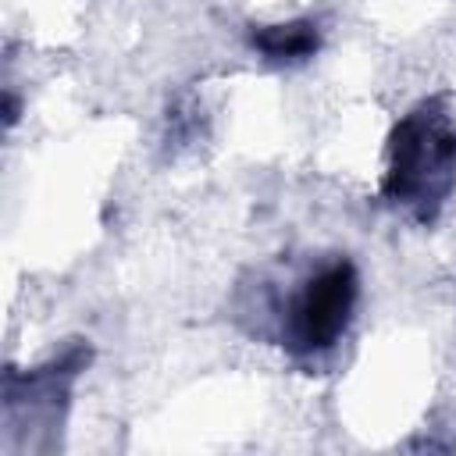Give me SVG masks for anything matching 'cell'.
Returning a JSON list of instances; mask_svg holds the SVG:
<instances>
[{
    "label": "cell",
    "instance_id": "obj_1",
    "mask_svg": "<svg viewBox=\"0 0 456 456\" xmlns=\"http://www.w3.org/2000/svg\"><path fill=\"white\" fill-rule=\"evenodd\" d=\"M360 278L349 256H321L306 264L292 289L271 292L274 338L292 356H321L342 342L353 324Z\"/></svg>",
    "mask_w": 456,
    "mask_h": 456
},
{
    "label": "cell",
    "instance_id": "obj_2",
    "mask_svg": "<svg viewBox=\"0 0 456 456\" xmlns=\"http://www.w3.org/2000/svg\"><path fill=\"white\" fill-rule=\"evenodd\" d=\"M456 171V132L424 110H413L399 128L392 142V196H403L406 203H428L438 200Z\"/></svg>",
    "mask_w": 456,
    "mask_h": 456
},
{
    "label": "cell",
    "instance_id": "obj_3",
    "mask_svg": "<svg viewBox=\"0 0 456 456\" xmlns=\"http://www.w3.org/2000/svg\"><path fill=\"white\" fill-rule=\"evenodd\" d=\"M256 43L267 57H306L317 46V32L310 25H274Z\"/></svg>",
    "mask_w": 456,
    "mask_h": 456
}]
</instances>
